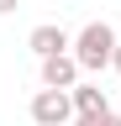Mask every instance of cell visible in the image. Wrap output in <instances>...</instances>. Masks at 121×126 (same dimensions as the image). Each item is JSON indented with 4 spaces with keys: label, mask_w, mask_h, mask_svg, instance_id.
<instances>
[{
    "label": "cell",
    "mask_w": 121,
    "mask_h": 126,
    "mask_svg": "<svg viewBox=\"0 0 121 126\" xmlns=\"http://www.w3.org/2000/svg\"><path fill=\"white\" fill-rule=\"evenodd\" d=\"M116 26L111 21H89L79 37H74V63H79V74H100V68H111V58H116Z\"/></svg>",
    "instance_id": "obj_1"
},
{
    "label": "cell",
    "mask_w": 121,
    "mask_h": 126,
    "mask_svg": "<svg viewBox=\"0 0 121 126\" xmlns=\"http://www.w3.org/2000/svg\"><path fill=\"white\" fill-rule=\"evenodd\" d=\"M32 121L37 126H69L74 121V100L63 89H37L32 94Z\"/></svg>",
    "instance_id": "obj_2"
},
{
    "label": "cell",
    "mask_w": 121,
    "mask_h": 126,
    "mask_svg": "<svg viewBox=\"0 0 121 126\" xmlns=\"http://www.w3.org/2000/svg\"><path fill=\"white\" fill-rule=\"evenodd\" d=\"M26 47H32V53H37L42 63H48V58H63L69 47H74V37H69V32L58 26V21H42V26H32V37H26Z\"/></svg>",
    "instance_id": "obj_3"
},
{
    "label": "cell",
    "mask_w": 121,
    "mask_h": 126,
    "mask_svg": "<svg viewBox=\"0 0 121 126\" xmlns=\"http://www.w3.org/2000/svg\"><path fill=\"white\" fill-rule=\"evenodd\" d=\"M74 84H79V63H74V53L42 63V89H63V94H69Z\"/></svg>",
    "instance_id": "obj_4"
},
{
    "label": "cell",
    "mask_w": 121,
    "mask_h": 126,
    "mask_svg": "<svg viewBox=\"0 0 121 126\" xmlns=\"http://www.w3.org/2000/svg\"><path fill=\"white\" fill-rule=\"evenodd\" d=\"M69 100H74V116H105V110H111L105 89H100V84H84V79L69 89Z\"/></svg>",
    "instance_id": "obj_5"
},
{
    "label": "cell",
    "mask_w": 121,
    "mask_h": 126,
    "mask_svg": "<svg viewBox=\"0 0 121 126\" xmlns=\"http://www.w3.org/2000/svg\"><path fill=\"white\" fill-rule=\"evenodd\" d=\"M74 126H121V110H105V116H74Z\"/></svg>",
    "instance_id": "obj_6"
},
{
    "label": "cell",
    "mask_w": 121,
    "mask_h": 126,
    "mask_svg": "<svg viewBox=\"0 0 121 126\" xmlns=\"http://www.w3.org/2000/svg\"><path fill=\"white\" fill-rule=\"evenodd\" d=\"M11 11H16V0H0V16H11Z\"/></svg>",
    "instance_id": "obj_7"
},
{
    "label": "cell",
    "mask_w": 121,
    "mask_h": 126,
    "mask_svg": "<svg viewBox=\"0 0 121 126\" xmlns=\"http://www.w3.org/2000/svg\"><path fill=\"white\" fill-rule=\"evenodd\" d=\"M111 68H116V74H121V42H116V58H111Z\"/></svg>",
    "instance_id": "obj_8"
}]
</instances>
